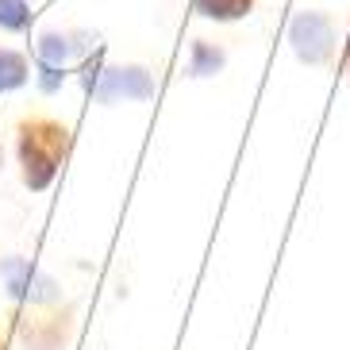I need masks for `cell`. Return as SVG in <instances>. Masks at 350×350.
Instances as JSON below:
<instances>
[{"label": "cell", "instance_id": "obj_5", "mask_svg": "<svg viewBox=\"0 0 350 350\" xmlns=\"http://www.w3.org/2000/svg\"><path fill=\"white\" fill-rule=\"evenodd\" d=\"M31 77V66L23 58L20 51H12V46H0V93H16L23 89Z\"/></svg>", "mask_w": 350, "mask_h": 350}, {"label": "cell", "instance_id": "obj_1", "mask_svg": "<svg viewBox=\"0 0 350 350\" xmlns=\"http://www.w3.org/2000/svg\"><path fill=\"white\" fill-rule=\"evenodd\" d=\"M66 154H70V131L58 120L46 116H27L16 127V158H20L23 185L31 193L51 189V181L58 177Z\"/></svg>", "mask_w": 350, "mask_h": 350}, {"label": "cell", "instance_id": "obj_8", "mask_svg": "<svg viewBox=\"0 0 350 350\" xmlns=\"http://www.w3.org/2000/svg\"><path fill=\"white\" fill-rule=\"evenodd\" d=\"M31 27V4L27 0H0V31L20 35Z\"/></svg>", "mask_w": 350, "mask_h": 350}, {"label": "cell", "instance_id": "obj_3", "mask_svg": "<svg viewBox=\"0 0 350 350\" xmlns=\"http://www.w3.org/2000/svg\"><path fill=\"white\" fill-rule=\"evenodd\" d=\"M154 96V77L143 66H108L96 81V100L116 104V100H146Z\"/></svg>", "mask_w": 350, "mask_h": 350}, {"label": "cell", "instance_id": "obj_2", "mask_svg": "<svg viewBox=\"0 0 350 350\" xmlns=\"http://www.w3.org/2000/svg\"><path fill=\"white\" fill-rule=\"evenodd\" d=\"M288 46L304 66H323L335 54V27L327 12H300L288 23Z\"/></svg>", "mask_w": 350, "mask_h": 350}, {"label": "cell", "instance_id": "obj_9", "mask_svg": "<svg viewBox=\"0 0 350 350\" xmlns=\"http://www.w3.org/2000/svg\"><path fill=\"white\" fill-rule=\"evenodd\" d=\"M347 66H350V35H347Z\"/></svg>", "mask_w": 350, "mask_h": 350}, {"label": "cell", "instance_id": "obj_7", "mask_svg": "<svg viewBox=\"0 0 350 350\" xmlns=\"http://www.w3.org/2000/svg\"><path fill=\"white\" fill-rule=\"evenodd\" d=\"M227 66V54L224 46H212V42H193V51H189V73L193 77H212Z\"/></svg>", "mask_w": 350, "mask_h": 350}, {"label": "cell", "instance_id": "obj_6", "mask_svg": "<svg viewBox=\"0 0 350 350\" xmlns=\"http://www.w3.org/2000/svg\"><path fill=\"white\" fill-rule=\"evenodd\" d=\"M193 8L204 16V20H216V23H235L243 16L254 12V0H193Z\"/></svg>", "mask_w": 350, "mask_h": 350}, {"label": "cell", "instance_id": "obj_4", "mask_svg": "<svg viewBox=\"0 0 350 350\" xmlns=\"http://www.w3.org/2000/svg\"><path fill=\"white\" fill-rule=\"evenodd\" d=\"M77 51H81V46L73 42V35H62V31H42V35H39V46H35V62H39V70L66 73Z\"/></svg>", "mask_w": 350, "mask_h": 350}]
</instances>
